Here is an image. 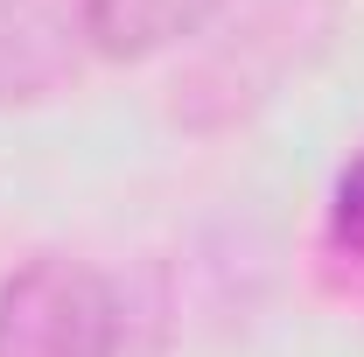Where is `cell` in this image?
Instances as JSON below:
<instances>
[{"label": "cell", "instance_id": "cell-2", "mask_svg": "<svg viewBox=\"0 0 364 357\" xmlns=\"http://www.w3.org/2000/svg\"><path fill=\"white\" fill-rule=\"evenodd\" d=\"M98 56L91 0H0V112L43 105Z\"/></svg>", "mask_w": 364, "mask_h": 357}, {"label": "cell", "instance_id": "cell-1", "mask_svg": "<svg viewBox=\"0 0 364 357\" xmlns=\"http://www.w3.org/2000/svg\"><path fill=\"white\" fill-rule=\"evenodd\" d=\"M0 357H119V302L85 260L43 252L0 280Z\"/></svg>", "mask_w": 364, "mask_h": 357}, {"label": "cell", "instance_id": "cell-3", "mask_svg": "<svg viewBox=\"0 0 364 357\" xmlns=\"http://www.w3.org/2000/svg\"><path fill=\"white\" fill-rule=\"evenodd\" d=\"M225 0H91L98 56H154V49L196 36Z\"/></svg>", "mask_w": 364, "mask_h": 357}, {"label": "cell", "instance_id": "cell-4", "mask_svg": "<svg viewBox=\"0 0 364 357\" xmlns=\"http://www.w3.org/2000/svg\"><path fill=\"white\" fill-rule=\"evenodd\" d=\"M329 245L350 252V260H364V147L343 161V176L329 189Z\"/></svg>", "mask_w": 364, "mask_h": 357}]
</instances>
